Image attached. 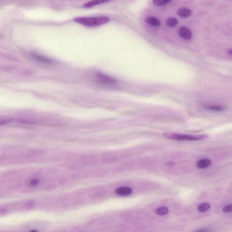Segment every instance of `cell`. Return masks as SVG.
<instances>
[{"mask_svg": "<svg viewBox=\"0 0 232 232\" xmlns=\"http://www.w3.org/2000/svg\"><path fill=\"white\" fill-rule=\"evenodd\" d=\"M74 21L85 27H93L102 26L109 21V18L104 16L97 17H78L75 18Z\"/></svg>", "mask_w": 232, "mask_h": 232, "instance_id": "cell-1", "label": "cell"}, {"mask_svg": "<svg viewBox=\"0 0 232 232\" xmlns=\"http://www.w3.org/2000/svg\"><path fill=\"white\" fill-rule=\"evenodd\" d=\"M164 136L167 138L178 141H198L207 138V136L206 135L191 136L174 133H166L164 134Z\"/></svg>", "mask_w": 232, "mask_h": 232, "instance_id": "cell-2", "label": "cell"}, {"mask_svg": "<svg viewBox=\"0 0 232 232\" xmlns=\"http://www.w3.org/2000/svg\"><path fill=\"white\" fill-rule=\"evenodd\" d=\"M95 78L97 82L103 85H112L118 82L117 79L114 78L101 72L96 73Z\"/></svg>", "mask_w": 232, "mask_h": 232, "instance_id": "cell-3", "label": "cell"}, {"mask_svg": "<svg viewBox=\"0 0 232 232\" xmlns=\"http://www.w3.org/2000/svg\"><path fill=\"white\" fill-rule=\"evenodd\" d=\"M179 34L182 38L185 40L191 39L192 37V33L189 29L186 27H181L179 30Z\"/></svg>", "mask_w": 232, "mask_h": 232, "instance_id": "cell-4", "label": "cell"}, {"mask_svg": "<svg viewBox=\"0 0 232 232\" xmlns=\"http://www.w3.org/2000/svg\"><path fill=\"white\" fill-rule=\"evenodd\" d=\"M111 0H92L83 5V7L85 8H89L97 5L103 4L110 1Z\"/></svg>", "mask_w": 232, "mask_h": 232, "instance_id": "cell-5", "label": "cell"}, {"mask_svg": "<svg viewBox=\"0 0 232 232\" xmlns=\"http://www.w3.org/2000/svg\"><path fill=\"white\" fill-rule=\"evenodd\" d=\"M115 192L119 195L127 196L132 194V190L130 188L121 187L116 189Z\"/></svg>", "mask_w": 232, "mask_h": 232, "instance_id": "cell-6", "label": "cell"}, {"mask_svg": "<svg viewBox=\"0 0 232 232\" xmlns=\"http://www.w3.org/2000/svg\"><path fill=\"white\" fill-rule=\"evenodd\" d=\"M31 56L36 60L40 61V62H42V63L52 64L54 62V61L52 59H50L46 57L45 56H41V55H38V54H32Z\"/></svg>", "mask_w": 232, "mask_h": 232, "instance_id": "cell-7", "label": "cell"}, {"mask_svg": "<svg viewBox=\"0 0 232 232\" xmlns=\"http://www.w3.org/2000/svg\"><path fill=\"white\" fill-rule=\"evenodd\" d=\"M204 107L209 111L214 112H221L224 110L225 107L222 106L216 105H205Z\"/></svg>", "mask_w": 232, "mask_h": 232, "instance_id": "cell-8", "label": "cell"}, {"mask_svg": "<svg viewBox=\"0 0 232 232\" xmlns=\"http://www.w3.org/2000/svg\"><path fill=\"white\" fill-rule=\"evenodd\" d=\"M211 161L209 159H202L198 161L197 167L199 169H204L211 165Z\"/></svg>", "mask_w": 232, "mask_h": 232, "instance_id": "cell-9", "label": "cell"}, {"mask_svg": "<svg viewBox=\"0 0 232 232\" xmlns=\"http://www.w3.org/2000/svg\"><path fill=\"white\" fill-rule=\"evenodd\" d=\"M177 14L181 17L187 18L190 17L192 14V11L187 8H181L178 10Z\"/></svg>", "mask_w": 232, "mask_h": 232, "instance_id": "cell-10", "label": "cell"}, {"mask_svg": "<svg viewBox=\"0 0 232 232\" xmlns=\"http://www.w3.org/2000/svg\"><path fill=\"white\" fill-rule=\"evenodd\" d=\"M146 22L151 26L158 27L160 25V21L158 19L153 17H149L146 19Z\"/></svg>", "mask_w": 232, "mask_h": 232, "instance_id": "cell-11", "label": "cell"}, {"mask_svg": "<svg viewBox=\"0 0 232 232\" xmlns=\"http://www.w3.org/2000/svg\"><path fill=\"white\" fill-rule=\"evenodd\" d=\"M168 209L166 207L159 208L156 209V213L160 215H165L168 213Z\"/></svg>", "mask_w": 232, "mask_h": 232, "instance_id": "cell-12", "label": "cell"}, {"mask_svg": "<svg viewBox=\"0 0 232 232\" xmlns=\"http://www.w3.org/2000/svg\"><path fill=\"white\" fill-rule=\"evenodd\" d=\"M167 25L170 27H176L178 23V21L175 18H170L166 21Z\"/></svg>", "mask_w": 232, "mask_h": 232, "instance_id": "cell-13", "label": "cell"}, {"mask_svg": "<svg viewBox=\"0 0 232 232\" xmlns=\"http://www.w3.org/2000/svg\"><path fill=\"white\" fill-rule=\"evenodd\" d=\"M172 0H153V2L155 5L158 6H164L168 3H170Z\"/></svg>", "mask_w": 232, "mask_h": 232, "instance_id": "cell-14", "label": "cell"}, {"mask_svg": "<svg viewBox=\"0 0 232 232\" xmlns=\"http://www.w3.org/2000/svg\"><path fill=\"white\" fill-rule=\"evenodd\" d=\"M210 207V205L208 203H203L199 206L198 209L200 212H204L208 210Z\"/></svg>", "mask_w": 232, "mask_h": 232, "instance_id": "cell-15", "label": "cell"}, {"mask_svg": "<svg viewBox=\"0 0 232 232\" xmlns=\"http://www.w3.org/2000/svg\"><path fill=\"white\" fill-rule=\"evenodd\" d=\"M223 212L224 213H230L232 212V204L227 205L224 207L223 208Z\"/></svg>", "mask_w": 232, "mask_h": 232, "instance_id": "cell-16", "label": "cell"}, {"mask_svg": "<svg viewBox=\"0 0 232 232\" xmlns=\"http://www.w3.org/2000/svg\"><path fill=\"white\" fill-rule=\"evenodd\" d=\"M39 182V181L37 179L32 180L30 181V185L32 186H36L38 184Z\"/></svg>", "mask_w": 232, "mask_h": 232, "instance_id": "cell-17", "label": "cell"}, {"mask_svg": "<svg viewBox=\"0 0 232 232\" xmlns=\"http://www.w3.org/2000/svg\"><path fill=\"white\" fill-rule=\"evenodd\" d=\"M210 230H208V229H202V230H198L197 232H209Z\"/></svg>", "mask_w": 232, "mask_h": 232, "instance_id": "cell-18", "label": "cell"}, {"mask_svg": "<svg viewBox=\"0 0 232 232\" xmlns=\"http://www.w3.org/2000/svg\"><path fill=\"white\" fill-rule=\"evenodd\" d=\"M33 203H29L28 204V205L27 207H33Z\"/></svg>", "mask_w": 232, "mask_h": 232, "instance_id": "cell-19", "label": "cell"}, {"mask_svg": "<svg viewBox=\"0 0 232 232\" xmlns=\"http://www.w3.org/2000/svg\"><path fill=\"white\" fill-rule=\"evenodd\" d=\"M227 52H228V53H229L230 55H232V49H229Z\"/></svg>", "mask_w": 232, "mask_h": 232, "instance_id": "cell-20", "label": "cell"}]
</instances>
